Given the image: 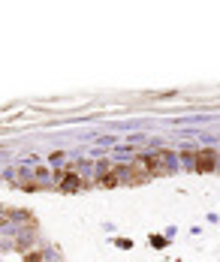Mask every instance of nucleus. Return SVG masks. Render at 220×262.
<instances>
[{"label": "nucleus", "mask_w": 220, "mask_h": 262, "mask_svg": "<svg viewBox=\"0 0 220 262\" xmlns=\"http://www.w3.org/2000/svg\"><path fill=\"white\" fill-rule=\"evenodd\" d=\"M196 169L199 172L214 169V154H211V151H199V154H196Z\"/></svg>", "instance_id": "2"}, {"label": "nucleus", "mask_w": 220, "mask_h": 262, "mask_svg": "<svg viewBox=\"0 0 220 262\" xmlns=\"http://www.w3.org/2000/svg\"><path fill=\"white\" fill-rule=\"evenodd\" d=\"M118 181H121V169H109V172L100 178V184H103V187H115Z\"/></svg>", "instance_id": "3"}, {"label": "nucleus", "mask_w": 220, "mask_h": 262, "mask_svg": "<svg viewBox=\"0 0 220 262\" xmlns=\"http://www.w3.org/2000/svg\"><path fill=\"white\" fill-rule=\"evenodd\" d=\"M148 163H151V175H169V154H166V151L148 157Z\"/></svg>", "instance_id": "1"}]
</instances>
